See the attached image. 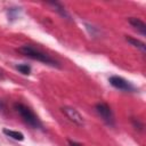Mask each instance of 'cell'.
I'll return each instance as SVG.
<instances>
[{"mask_svg": "<svg viewBox=\"0 0 146 146\" xmlns=\"http://www.w3.org/2000/svg\"><path fill=\"white\" fill-rule=\"evenodd\" d=\"M18 51H19L21 54H23V55H25V56H27V57L34 59V60L41 62V63L47 64V65H51V66L59 67V64H58V62H57L55 58H52L50 55H48V54H46V52H43V51H41V50H39V49L32 47V46L25 44V46L21 47V48L18 49Z\"/></svg>", "mask_w": 146, "mask_h": 146, "instance_id": "cell-1", "label": "cell"}, {"mask_svg": "<svg viewBox=\"0 0 146 146\" xmlns=\"http://www.w3.org/2000/svg\"><path fill=\"white\" fill-rule=\"evenodd\" d=\"M15 110L21 115L23 121L25 123H27L29 125H31L34 129L42 128V123H41L40 119L36 116V114L29 106H26V105H24L22 103H17V104H15Z\"/></svg>", "mask_w": 146, "mask_h": 146, "instance_id": "cell-2", "label": "cell"}, {"mask_svg": "<svg viewBox=\"0 0 146 146\" xmlns=\"http://www.w3.org/2000/svg\"><path fill=\"white\" fill-rule=\"evenodd\" d=\"M108 81H110V83H111L114 88H116V89H119V90L127 91V92H133V91H136L135 86H133L131 82H129L128 80L123 79L122 76L112 75V76H110Z\"/></svg>", "mask_w": 146, "mask_h": 146, "instance_id": "cell-3", "label": "cell"}, {"mask_svg": "<svg viewBox=\"0 0 146 146\" xmlns=\"http://www.w3.org/2000/svg\"><path fill=\"white\" fill-rule=\"evenodd\" d=\"M96 111L99 114V116L108 124V125H114L115 123V119H114V114L111 110V107L106 104V103H98L96 105Z\"/></svg>", "mask_w": 146, "mask_h": 146, "instance_id": "cell-4", "label": "cell"}, {"mask_svg": "<svg viewBox=\"0 0 146 146\" xmlns=\"http://www.w3.org/2000/svg\"><path fill=\"white\" fill-rule=\"evenodd\" d=\"M62 110H63V112L65 113V115H66L71 121H73L74 123H76V124H79V125H82V124H83V122H84V121H83V117H82V115H81L75 108L65 106V107H63Z\"/></svg>", "mask_w": 146, "mask_h": 146, "instance_id": "cell-5", "label": "cell"}, {"mask_svg": "<svg viewBox=\"0 0 146 146\" xmlns=\"http://www.w3.org/2000/svg\"><path fill=\"white\" fill-rule=\"evenodd\" d=\"M129 23H130V24L132 25V27H135L140 34L145 35V33H146V25H145V23H144L141 19L136 18V17H130V18H129Z\"/></svg>", "mask_w": 146, "mask_h": 146, "instance_id": "cell-6", "label": "cell"}, {"mask_svg": "<svg viewBox=\"0 0 146 146\" xmlns=\"http://www.w3.org/2000/svg\"><path fill=\"white\" fill-rule=\"evenodd\" d=\"M3 133L6 136H8L9 138L14 139V140H18V141H22L24 139V135L19 131H16V130H10V129H3Z\"/></svg>", "mask_w": 146, "mask_h": 146, "instance_id": "cell-7", "label": "cell"}, {"mask_svg": "<svg viewBox=\"0 0 146 146\" xmlns=\"http://www.w3.org/2000/svg\"><path fill=\"white\" fill-rule=\"evenodd\" d=\"M127 41H128V42H130L132 46L137 47L138 49H140L143 52H145V51H146V46H145V43H144V42H141L140 40H137V39H133V38H129V36H127Z\"/></svg>", "mask_w": 146, "mask_h": 146, "instance_id": "cell-8", "label": "cell"}, {"mask_svg": "<svg viewBox=\"0 0 146 146\" xmlns=\"http://www.w3.org/2000/svg\"><path fill=\"white\" fill-rule=\"evenodd\" d=\"M16 68L24 75H29L31 73V66L29 64H18L16 65Z\"/></svg>", "mask_w": 146, "mask_h": 146, "instance_id": "cell-9", "label": "cell"}, {"mask_svg": "<svg viewBox=\"0 0 146 146\" xmlns=\"http://www.w3.org/2000/svg\"><path fill=\"white\" fill-rule=\"evenodd\" d=\"M19 13H21V9L19 8H9L8 9V17L10 19H15V18L18 17Z\"/></svg>", "mask_w": 146, "mask_h": 146, "instance_id": "cell-10", "label": "cell"}, {"mask_svg": "<svg viewBox=\"0 0 146 146\" xmlns=\"http://www.w3.org/2000/svg\"><path fill=\"white\" fill-rule=\"evenodd\" d=\"M50 5H52V6L56 8V10H57L62 16H64V17H66V18H70V15L67 14V11H66L60 5H58V3H50Z\"/></svg>", "mask_w": 146, "mask_h": 146, "instance_id": "cell-11", "label": "cell"}, {"mask_svg": "<svg viewBox=\"0 0 146 146\" xmlns=\"http://www.w3.org/2000/svg\"><path fill=\"white\" fill-rule=\"evenodd\" d=\"M68 144H70V146H82L81 144H79V143H76V141H72V140H70Z\"/></svg>", "mask_w": 146, "mask_h": 146, "instance_id": "cell-12", "label": "cell"}, {"mask_svg": "<svg viewBox=\"0 0 146 146\" xmlns=\"http://www.w3.org/2000/svg\"><path fill=\"white\" fill-rule=\"evenodd\" d=\"M1 79H3V73H2L1 70H0V80H1Z\"/></svg>", "mask_w": 146, "mask_h": 146, "instance_id": "cell-13", "label": "cell"}]
</instances>
